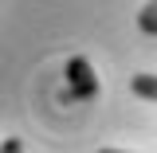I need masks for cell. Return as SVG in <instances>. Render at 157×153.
Returning <instances> with one entry per match:
<instances>
[{"instance_id":"3957f363","label":"cell","mask_w":157,"mask_h":153,"mask_svg":"<svg viewBox=\"0 0 157 153\" xmlns=\"http://www.w3.org/2000/svg\"><path fill=\"white\" fill-rule=\"evenodd\" d=\"M137 28H141V36H157V0H149L137 12Z\"/></svg>"},{"instance_id":"277c9868","label":"cell","mask_w":157,"mask_h":153,"mask_svg":"<svg viewBox=\"0 0 157 153\" xmlns=\"http://www.w3.org/2000/svg\"><path fill=\"white\" fill-rule=\"evenodd\" d=\"M0 153H24V145H20L16 137H8V141H4V145H0Z\"/></svg>"},{"instance_id":"5b68a950","label":"cell","mask_w":157,"mask_h":153,"mask_svg":"<svg viewBox=\"0 0 157 153\" xmlns=\"http://www.w3.org/2000/svg\"><path fill=\"white\" fill-rule=\"evenodd\" d=\"M98 153H126V149H98Z\"/></svg>"},{"instance_id":"7a4b0ae2","label":"cell","mask_w":157,"mask_h":153,"mask_svg":"<svg viewBox=\"0 0 157 153\" xmlns=\"http://www.w3.org/2000/svg\"><path fill=\"white\" fill-rule=\"evenodd\" d=\"M130 90H134L137 98L157 102V75H134V78H130Z\"/></svg>"},{"instance_id":"6da1fadb","label":"cell","mask_w":157,"mask_h":153,"mask_svg":"<svg viewBox=\"0 0 157 153\" xmlns=\"http://www.w3.org/2000/svg\"><path fill=\"white\" fill-rule=\"evenodd\" d=\"M67 78H71V90H67V98H90L98 90V78L90 75V63L82 55H75L71 63H67Z\"/></svg>"}]
</instances>
